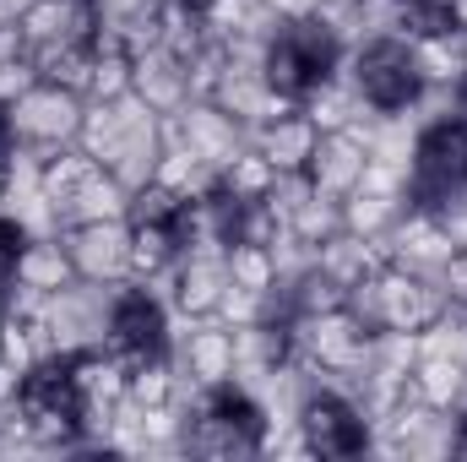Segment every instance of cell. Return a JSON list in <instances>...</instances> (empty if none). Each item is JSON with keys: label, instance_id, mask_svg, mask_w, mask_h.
<instances>
[{"label": "cell", "instance_id": "cell-4", "mask_svg": "<svg viewBox=\"0 0 467 462\" xmlns=\"http://www.w3.org/2000/svg\"><path fill=\"white\" fill-rule=\"evenodd\" d=\"M467 185V120H430L413 131V158H408V202L413 207H441Z\"/></svg>", "mask_w": 467, "mask_h": 462}, {"label": "cell", "instance_id": "cell-10", "mask_svg": "<svg viewBox=\"0 0 467 462\" xmlns=\"http://www.w3.org/2000/svg\"><path fill=\"white\" fill-rule=\"evenodd\" d=\"M77 278L88 283H130V218H104V224H77L60 229Z\"/></svg>", "mask_w": 467, "mask_h": 462}, {"label": "cell", "instance_id": "cell-27", "mask_svg": "<svg viewBox=\"0 0 467 462\" xmlns=\"http://www.w3.org/2000/svg\"><path fill=\"white\" fill-rule=\"evenodd\" d=\"M430 213H441V224L457 234V245H467V185L457 191V196H446L441 207H430Z\"/></svg>", "mask_w": 467, "mask_h": 462}, {"label": "cell", "instance_id": "cell-16", "mask_svg": "<svg viewBox=\"0 0 467 462\" xmlns=\"http://www.w3.org/2000/svg\"><path fill=\"white\" fill-rule=\"evenodd\" d=\"M316 261H321L343 289H353V283H364V278H375V272L386 267V245H380V239H364V234H353V229H337L321 250H316Z\"/></svg>", "mask_w": 467, "mask_h": 462}, {"label": "cell", "instance_id": "cell-3", "mask_svg": "<svg viewBox=\"0 0 467 462\" xmlns=\"http://www.w3.org/2000/svg\"><path fill=\"white\" fill-rule=\"evenodd\" d=\"M104 348L125 359V370L174 353V305L147 283H119L104 321Z\"/></svg>", "mask_w": 467, "mask_h": 462}, {"label": "cell", "instance_id": "cell-12", "mask_svg": "<svg viewBox=\"0 0 467 462\" xmlns=\"http://www.w3.org/2000/svg\"><path fill=\"white\" fill-rule=\"evenodd\" d=\"M213 104H218L223 115H234L244 131H261L266 120H277V115L294 110V104L266 82L261 66H234V60H229V71L218 77V88H213Z\"/></svg>", "mask_w": 467, "mask_h": 462}, {"label": "cell", "instance_id": "cell-1", "mask_svg": "<svg viewBox=\"0 0 467 462\" xmlns=\"http://www.w3.org/2000/svg\"><path fill=\"white\" fill-rule=\"evenodd\" d=\"M348 60V44L337 38V27L316 11V16H299V22H277L272 38H266V55H261V71L266 82L299 110L327 77H337Z\"/></svg>", "mask_w": 467, "mask_h": 462}, {"label": "cell", "instance_id": "cell-31", "mask_svg": "<svg viewBox=\"0 0 467 462\" xmlns=\"http://www.w3.org/2000/svg\"><path fill=\"white\" fill-rule=\"evenodd\" d=\"M27 5H33V0H0V22H22Z\"/></svg>", "mask_w": 467, "mask_h": 462}, {"label": "cell", "instance_id": "cell-20", "mask_svg": "<svg viewBox=\"0 0 467 462\" xmlns=\"http://www.w3.org/2000/svg\"><path fill=\"white\" fill-rule=\"evenodd\" d=\"M299 110L310 115V125H316V131H353L358 120L369 115V104L353 93V82L343 77V71H337V77H327V82H321V88H316Z\"/></svg>", "mask_w": 467, "mask_h": 462}, {"label": "cell", "instance_id": "cell-15", "mask_svg": "<svg viewBox=\"0 0 467 462\" xmlns=\"http://www.w3.org/2000/svg\"><path fill=\"white\" fill-rule=\"evenodd\" d=\"M316 125H310V115L305 110H288V115L266 120L261 131H250V147L277 169V174H288V169H305L310 163V152H316Z\"/></svg>", "mask_w": 467, "mask_h": 462}, {"label": "cell", "instance_id": "cell-6", "mask_svg": "<svg viewBox=\"0 0 467 462\" xmlns=\"http://www.w3.org/2000/svg\"><path fill=\"white\" fill-rule=\"evenodd\" d=\"M5 115H11V131H16V147L49 158V152H60V147L77 142L82 115H88V99L71 93V88H55V82H33L16 104H5Z\"/></svg>", "mask_w": 467, "mask_h": 462}, {"label": "cell", "instance_id": "cell-13", "mask_svg": "<svg viewBox=\"0 0 467 462\" xmlns=\"http://www.w3.org/2000/svg\"><path fill=\"white\" fill-rule=\"evenodd\" d=\"M364 163H369V147L353 136V131H321L316 136V152H310V163H305V174H310V185L321 191V196H353L358 191V180H364Z\"/></svg>", "mask_w": 467, "mask_h": 462}, {"label": "cell", "instance_id": "cell-25", "mask_svg": "<svg viewBox=\"0 0 467 462\" xmlns=\"http://www.w3.org/2000/svg\"><path fill=\"white\" fill-rule=\"evenodd\" d=\"M33 239V229L16 218V213H5L0 207V299L16 289V261H22V245Z\"/></svg>", "mask_w": 467, "mask_h": 462}, {"label": "cell", "instance_id": "cell-34", "mask_svg": "<svg viewBox=\"0 0 467 462\" xmlns=\"http://www.w3.org/2000/svg\"><path fill=\"white\" fill-rule=\"evenodd\" d=\"M462 44H467V27H462Z\"/></svg>", "mask_w": 467, "mask_h": 462}, {"label": "cell", "instance_id": "cell-7", "mask_svg": "<svg viewBox=\"0 0 467 462\" xmlns=\"http://www.w3.org/2000/svg\"><path fill=\"white\" fill-rule=\"evenodd\" d=\"M375 294H380V332H424L451 305L441 278L408 272V267H391V261L375 272Z\"/></svg>", "mask_w": 467, "mask_h": 462}, {"label": "cell", "instance_id": "cell-14", "mask_svg": "<svg viewBox=\"0 0 467 462\" xmlns=\"http://www.w3.org/2000/svg\"><path fill=\"white\" fill-rule=\"evenodd\" d=\"M130 93L141 99V104H152L158 115H174V110H185L191 104V77H185V60L174 55V49H147V55H136L130 60Z\"/></svg>", "mask_w": 467, "mask_h": 462}, {"label": "cell", "instance_id": "cell-17", "mask_svg": "<svg viewBox=\"0 0 467 462\" xmlns=\"http://www.w3.org/2000/svg\"><path fill=\"white\" fill-rule=\"evenodd\" d=\"M16 283L38 289V294H55L66 283H77V267H71V250L60 234H33L22 245V261H16Z\"/></svg>", "mask_w": 467, "mask_h": 462}, {"label": "cell", "instance_id": "cell-29", "mask_svg": "<svg viewBox=\"0 0 467 462\" xmlns=\"http://www.w3.org/2000/svg\"><path fill=\"white\" fill-rule=\"evenodd\" d=\"M261 11H266L272 22H299V16H316L321 0H261Z\"/></svg>", "mask_w": 467, "mask_h": 462}, {"label": "cell", "instance_id": "cell-24", "mask_svg": "<svg viewBox=\"0 0 467 462\" xmlns=\"http://www.w3.org/2000/svg\"><path fill=\"white\" fill-rule=\"evenodd\" d=\"M229 283L266 294V289L277 283V256H272V245H250V239L229 245Z\"/></svg>", "mask_w": 467, "mask_h": 462}, {"label": "cell", "instance_id": "cell-33", "mask_svg": "<svg viewBox=\"0 0 467 462\" xmlns=\"http://www.w3.org/2000/svg\"><path fill=\"white\" fill-rule=\"evenodd\" d=\"M0 332H5V316H0Z\"/></svg>", "mask_w": 467, "mask_h": 462}, {"label": "cell", "instance_id": "cell-28", "mask_svg": "<svg viewBox=\"0 0 467 462\" xmlns=\"http://www.w3.org/2000/svg\"><path fill=\"white\" fill-rule=\"evenodd\" d=\"M441 289H446L451 299H467V245H457L451 261L441 267Z\"/></svg>", "mask_w": 467, "mask_h": 462}, {"label": "cell", "instance_id": "cell-26", "mask_svg": "<svg viewBox=\"0 0 467 462\" xmlns=\"http://www.w3.org/2000/svg\"><path fill=\"white\" fill-rule=\"evenodd\" d=\"M33 82H38L33 55H11V60H0V110H5V104H16Z\"/></svg>", "mask_w": 467, "mask_h": 462}, {"label": "cell", "instance_id": "cell-9", "mask_svg": "<svg viewBox=\"0 0 467 462\" xmlns=\"http://www.w3.org/2000/svg\"><path fill=\"white\" fill-rule=\"evenodd\" d=\"M158 294H163V299L174 305V316H185V321L218 316V305H223V294H229V250H185L180 267L163 278Z\"/></svg>", "mask_w": 467, "mask_h": 462}, {"label": "cell", "instance_id": "cell-5", "mask_svg": "<svg viewBox=\"0 0 467 462\" xmlns=\"http://www.w3.org/2000/svg\"><path fill=\"white\" fill-rule=\"evenodd\" d=\"M294 425H299V436L310 441L316 457H364L375 446L369 414L337 386H310L299 414H294Z\"/></svg>", "mask_w": 467, "mask_h": 462}, {"label": "cell", "instance_id": "cell-23", "mask_svg": "<svg viewBox=\"0 0 467 462\" xmlns=\"http://www.w3.org/2000/svg\"><path fill=\"white\" fill-rule=\"evenodd\" d=\"M337 229H343V202H337V196H321V191H316L294 218H288V234H294V239H305L310 250H321Z\"/></svg>", "mask_w": 467, "mask_h": 462}, {"label": "cell", "instance_id": "cell-30", "mask_svg": "<svg viewBox=\"0 0 467 462\" xmlns=\"http://www.w3.org/2000/svg\"><path fill=\"white\" fill-rule=\"evenodd\" d=\"M11 152H16V131H11V115L0 110V169L11 163Z\"/></svg>", "mask_w": 467, "mask_h": 462}, {"label": "cell", "instance_id": "cell-18", "mask_svg": "<svg viewBox=\"0 0 467 462\" xmlns=\"http://www.w3.org/2000/svg\"><path fill=\"white\" fill-rule=\"evenodd\" d=\"M408 44H413V66H419L424 88H462L467 82L462 27H451V33H424V38H408Z\"/></svg>", "mask_w": 467, "mask_h": 462}, {"label": "cell", "instance_id": "cell-11", "mask_svg": "<svg viewBox=\"0 0 467 462\" xmlns=\"http://www.w3.org/2000/svg\"><path fill=\"white\" fill-rule=\"evenodd\" d=\"M386 245V261L391 267H408V272H430V278H441V267L451 261V250H457V234L441 224V213H430V207H408L391 234L380 239Z\"/></svg>", "mask_w": 467, "mask_h": 462}, {"label": "cell", "instance_id": "cell-21", "mask_svg": "<svg viewBox=\"0 0 467 462\" xmlns=\"http://www.w3.org/2000/svg\"><path fill=\"white\" fill-rule=\"evenodd\" d=\"M408 207H413L408 191H353L343 196V229L364 234V239H386Z\"/></svg>", "mask_w": 467, "mask_h": 462}, {"label": "cell", "instance_id": "cell-19", "mask_svg": "<svg viewBox=\"0 0 467 462\" xmlns=\"http://www.w3.org/2000/svg\"><path fill=\"white\" fill-rule=\"evenodd\" d=\"M125 213H130V191L119 185L109 169H99V174H93V180H88V185H82V191H77V196H71L60 213H55V224H60V229H77V224L125 218Z\"/></svg>", "mask_w": 467, "mask_h": 462}, {"label": "cell", "instance_id": "cell-22", "mask_svg": "<svg viewBox=\"0 0 467 462\" xmlns=\"http://www.w3.org/2000/svg\"><path fill=\"white\" fill-rule=\"evenodd\" d=\"M272 180H277V169L244 142L239 152H234L229 163L218 169V191H229L234 202H266V191H272Z\"/></svg>", "mask_w": 467, "mask_h": 462}, {"label": "cell", "instance_id": "cell-8", "mask_svg": "<svg viewBox=\"0 0 467 462\" xmlns=\"http://www.w3.org/2000/svg\"><path fill=\"white\" fill-rule=\"evenodd\" d=\"M174 364L180 375H191L196 386H218L239 375V343H234V327L223 316H174Z\"/></svg>", "mask_w": 467, "mask_h": 462}, {"label": "cell", "instance_id": "cell-2", "mask_svg": "<svg viewBox=\"0 0 467 462\" xmlns=\"http://www.w3.org/2000/svg\"><path fill=\"white\" fill-rule=\"evenodd\" d=\"M343 77L375 115H408L424 93V77L413 66V44L402 33H380V38L353 44L343 60Z\"/></svg>", "mask_w": 467, "mask_h": 462}, {"label": "cell", "instance_id": "cell-32", "mask_svg": "<svg viewBox=\"0 0 467 462\" xmlns=\"http://www.w3.org/2000/svg\"><path fill=\"white\" fill-rule=\"evenodd\" d=\"M185 5H207V0H185Z\"/></svg>", "mask_w": 467, "mask_h": 462}]
</instances>
